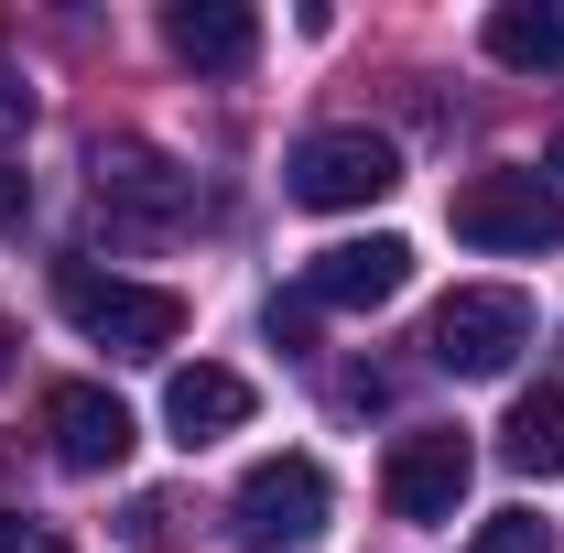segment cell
Instances as JSON below:
<instances>
[{
  "mask_svg": "<svg viewBox=\"0 0 564 553\" xmlns=\"http://www.w3.org/2000/svg\"><path fill=\"white\" fill-rule=\"evenodd\" d=\"M33 553H66V532H33Z\"/></svg>",
  "mask_w": 564,
  "mask_h": 553,
  "instance_id": "obj_20",
  "label": "cell"
},
{
  "mask_svg": "<svg viewBox=\"0 0 564 553\" xmlns=\"http://www.w3.org/2000/svg\"><path fill=\"white\" fill-rule=\"evenodd\" d=\"M402 282H413V239L369 228V239H337V250H315V261H304V304H337V315H380V304H391Z\"/></svg>",
  "mask_w": 564,
  "mask_h": 553,
  "instance_id": "obj_7",
  "label": "cell"
},
{
  "mask_svg": "<svg viewBox=\"0 0 564 553\" xmlns=\"http://www.w3.org/2000/svg\"><path fill=\"white\" fill-rule=\"evenodd\" d=\"M467 553H554V532H543L532 510H489V521H478V543H467Z\"/></svg>",
  "mask_w": 564,
  "mask_h": 553,
  "instance_id": "obj_14",
  "label": "cell"
},
{
  "mask_svg": "<svg viewBox=\"0 0 564 553\" xmlns=\"http://www.w3.org/2000/svg\"><path fill=\"white\" fill-rule=\"evenodd\" d=\"M326 510H337V488H326L315 456H261L239 478V543L250 553H304L326 532Z\"/></svg>",
  "mask_w": 564,
  "mask_h": 553,
  "instance_id": "obj_5",
  "label": "cell"
},
{
  "mask_svg": "<svg viewBox=\"0 0 564 553\" xmlns=\"http://www.w3.org/2000/svg\"><path fill=\"white\" fill-rule=\"evenodd\" d=\"M87 174H98V207H131V217H185V174L152 152V141H98L87 152Z\"/></svg>",
  "mask_w": 564,
  "mask_h": 553,
  "instance_id": "obj_10",
  "label": "cell"
},
{
  "mask_svg": "<svg viewBox=\"0 0 564 553\" xmlns=\"http://www.w3.org/2000/svg\"><path fill=\"white\" fill-rule=\"evenodd\" d=\"M11 347H22V337H11V326H0V380H11Z\"/></svg>",
  "mask_w": 564,
  "mask_h": 553,
  "instance_id": "obj_19",
  "label": "cell"
},
{
  "mask_svg": "<svg viewBox=\"0 0 564 553\" xmlns=\"http://www.w3.org/2000/svg\"><path fill=\"white\" fill-rule=\"evenodd\" d=\"M554 174H564V131H554Z\"/></svg>",
  "mask_w": 564,
  "mask_h": 553,
  "instance_id": "obj_21",
  "label": "cell"
},
{
  "mask_svg": "<svg viewBox=\"0 0 564 553\" xmlns=\"http://www.w3.org/2000/svg\"><path fill=\"white\" fill-rule=\"evenodd\" d=\"M11 131H33V87H22V76H0V141Z\"/></svg>",
  "mask_w": 564,
  "mask_h": 553,
  "instance_id": "obj_17",
  "label": "cell"
},
{
  "mask_svg": "<svg viewBox=\"0 0 564 553\" xmlns=\"http://www.w3.org/2000/svg\"><path fill=\"white\" fill-rule=\"evenodd\" d=\"M22 217H33V174H22V163H0V228H22Z\"/></svg>",
  "mask_w": 564,
  "mask_h": 553,
  "instance_id": "obj_16",
  "label": "cell"
},
{
  "mask_svg": "<svg viewBox=\"0 0 564 553\" xmlns=\"http://www.w3.org/2000/svg\"><path fill=\"white\" fill-rule=\"evenodd\" d=\"M163 44H174V66H196V76H239L261 55V11H239V0H174Z\"/></svg>",
  "mask_w": 564,
  "mask_h": 553,
  "instance_id": "obj_9",
  "label": "cell"
},
{
  "mask_svg": "<svg viewBox=\"0 0 564 553\" xmlns=\"http://www.w3.org/2000/svg\"><path fill=\"white\" fill-rule=\"evenodd\" d=\"M55 304H66L76 337L109 347V358H163V347L185 337V293H163V282H120V272H87V261L55 272Z\"/></svg>",
  "mask_w": 564,
  "mask_h": 553,
  "instance_id": "obj_1",
  "label": "cell"
},
{
  "mask_svg": "<svg viewBox=\"0 0 564 553\" xmlns=\"http://www.w3.org/2000/svg\"><path fill=\"white\" fill-rule=\"evenodd\" d=\"M489 55L510 76H564V0H499L489 11Z\"/></svg>",
  "mask_w": 564,
  "mask_h": 553,
  "instance_id": "obj_12",
  "label": "cell"
},
{
  "mask_svg": "<svg viewBox=\"0 0 564 553\" xmlns=\"http://www.w3.org/2000/svg\"><path fill=\"white\" fill-rule=\"evenodd\" d=\"M467 478H478L467 434H445V423H413V434L391 445V467H380V499H391L402 521H456Z\"/></svg>",
  "mask_w": 564,
  "mask_h": 553,
  "instance_id": "obj_6",
  "label": "cell"
},
{
  "mask_svg": "<svg viewBox=\"0 0 564 553\" xmlns=\"http://www.w3.org/2000/svg\"><path fill=\"white\" fill-rule=\"evenodd\" d=\"M163 423H174V445H217V434H239V423H250V380H239V369H217V358H196V369H174V380H163Z\"/></svg>",
  "mask_w": 564,
  "mask_h": 553,
  "instance_id": "obj_11",
  "label": "cell"
},
{
  "mask_svg": "<svg viewBox=\"0 0 564 553\" xmlns=\"http://www.w3.org/2000/svg\"><path fill=\"white\" fill-rule=\"evenodd\" d=\"M120 532H131L141 553H163V543H174V499H131V521H120Z\"/></svg>",
  "mask_w": 564,
  "mask_h": 553,
  "instance_id": "obj_15",
  "label": "cell"
},
{
  "mask_svg": "<svg viewBox=\"0 0 564 553\" xmlns=\"http://www.w3.org/2000/svg\"><path fill=\"white\" fill-rule=\"evenodd\" d=\"M0 553H33V521L22 510H0Z\"/></svg>",
  "mask_w": 564,
  "mask_h": 553,
  "instance_id": "obj_18",
  "label": "cell"
},
{
  "mask_svg": "<svg viewBox=\"0 0 564 553\" xmlns=\"http://www.w3.org/2000/svg\"><path fill=\"white\" fill-rule=\"evenodd\" d=\"M423 347H434L445 380H499V369L532 347V293H510V282H456V293L434 304Z\"/></svg>",
  "mask_w": 564,
  "mask_h": 553,
  "instance_id": "obj_3",
  "label": "cell"
},
{
  "mask_svg": "<svg viewBox=\"0 0 564 553\" xmlns=\"http://www.w3.org/2000/svg\"><path fill=\"white\" fill-rule=\"evenodd\" d=\"M499 456L521 478H564V391H521L510 423H499Z\"/></svg>",
  "mask_w": 564,
  "mask_h": 553,
  "instance_id": "obj_13",
  "label": "cell"
},
{
  "mask_svg": "<svg viewBox=\"0 0 564 553\" xmlns=\"http://www.w3.org/2000/svg\"><path fill=\"white\" fill-rule=\"evenodd\" d=\"M402 185V141L358 131V120H337V131H304L293 141V163H282V196L315 217H348V207H380Z\"/></svg>",
  "mask_w": 564,
  "mask_h": 553,
  "instance_id": "obj_2",
  "label": "cell"
},
{
  "mask_svg": "<svg viewBox=\"0 0 564 553\" xmlns=\"http://www.w3.org/2000/svg\"><path fill=\"white\" fill-rule=\"evenodd\" d=\"M44 434H55V467H66V478H109L141 445L131 413H120V391H98V380H55V391H44Z\"/></svg>",
  "mask_w": 564,
  "mask_h": 553,
  "instance_id": "obj_8",
  "label": "cell"
},
{
  "mask_svg": "<svg viewBox=\"0 0 564 553\" xmlns=\"http://www.w3.org/2000/svg\"><path fill=\"white\" fill-rule=\"evenodd\" d=\"M445 228L467 250H564V196L543 174H467L445 196Z\"/></svg>",
  "mask_w": 564,
  "mask_h": 553,
  "instance_id": "obj_4",
  "label": "cell"
}]
</instances>
